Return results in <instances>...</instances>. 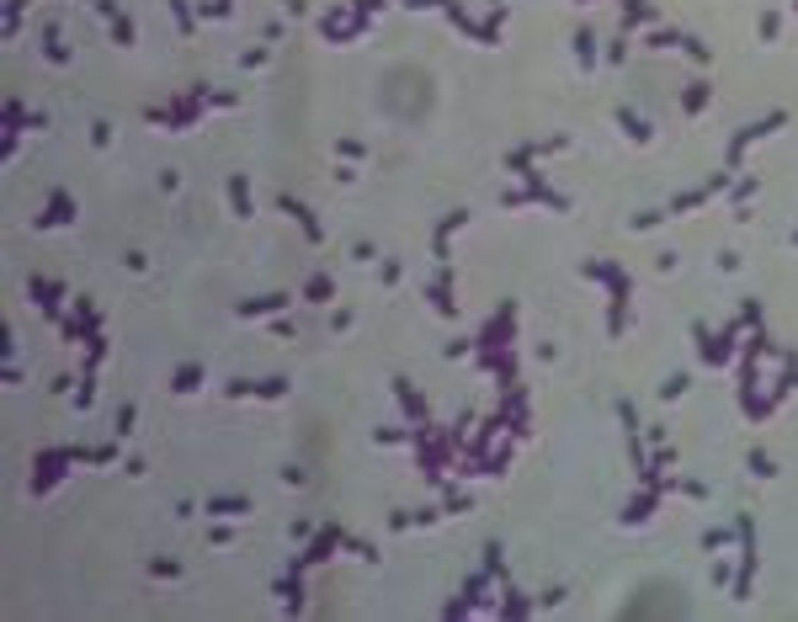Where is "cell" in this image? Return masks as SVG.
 <instances>
[{"label": "cell", "instance_id": "obj_21", "mask_svg": "<svg viewBox=\"0 0 798 622\" xmlns=\"http://www.w3.org/2000/svg\"><path fill=\"white\" fill-rule=\"evenodd\" d=\"M255 394H261V399H282V394H288V378H261Z\"/></svg>", "mask_w": 798, "mask_h": 622}, {"label": "cell", "instance_id": "obj_24", "mask_svg": "<svg viewBox=\"0 0 798 622\" xmlns=\"http://www.w3.org/2000/svg\"><path fill=\"white\" fill-rule=\"evenodd\" d=\"M750 474H756V478H772V474H777V463H772L766 452H750Z\"/></svg>", "mask_w": 798, "mask_h": 622}, {"label": "cell", "instance_id": "obj_29", "mask_svg": "<svg viewBox=\"0 0 798 622\" xmlns=\"http://www.w3.org/2000/svg\"><path fill=\"white\" fill-rule=\"evenodd\" d=\"M724 542H729V532H718V526H714V532H702V548H708V553H718Z\"/></svg>", "mask_w": 798, "mask_h": 622}, {"label": "cell", "instance_id": "obj_4", "mask_svg": "<svg viewBox=\"0 0 798 622\" xmlns=\"http://www.w3.org/2000/svg\"><path fill=\"white\" fill-rule=\"evenodd\" d=\"M91 335H96V309L80 298V303H75V314L64 319V341L75 346V341H91Z\"/></svg>", "mask_w": 798, "mask_h": 622}, {"label": "cell", "instance_id": "obj_8", "mask_svg": "<svg viewBox=\"0 0 798 622\" xmlns=\"http://www.w3.org/2000/svg\"><path fill=\"white\" fill-rule=\"evenodd\" d=\"M277 309H288V293H266V298H245L240 309V319H255V314H277Z\"/></svg>", "mask_w": 798, "mask_h": 622}, {"label": "cell", "instance_id": "obj_6", "mask_svg": "<svg viewBox=\"0 0 798 622\" xmlns=\"http://www.w3.org/2000/svg\"><path fill=\"white\" fill-rule=\"evenodd\" d=\"M70 218H75V197H70V191H53V197H49V213L37 218V229H53V224H70Z\"/></svg>", "mask_w": 798, "mask_h": 622}, {"label": "cell", "instance_id": "obj_10", "mask_svg": "<svg viewBox=\"0 0 798 622\" xmlns=\"http://www.w3.org/2000/svg\"><path fill=\"white\" fill-rule=\"evenodd\" d=\"M208 516H224V521H234V516H251V500H234V495H218V500L203 505Z\"/></svg>", "mask_w": 798, "mask_h": 622}, {"label": "cell", "instance_id": "obj_19", "mask_svg": "<svg viewBox=\"0 0 798 622\" xmlns=\"http://www.w3.org/2000/svg\"><path fill=\"white\" fill-rule=\"evenodd\" d=\"M43 53H49L53 64H70V48L59 43V27H49V32H43Z\"/></svg>", "mask_w": 798, "mask_h": 622}, {"label": "cell", "instance_id": "obj_22", "mask_svg": "<svg viewBox=\"0 0 798 622\" xmlns=\"http://www.w3.org/2000/svg\"><path fill=\"white\" fill-rule=\"evenodd\" d=\"M702 197H708V191H702V186H697V191H681L676 203H671V213H692V208H697Z\"/></svg>", "mask_w": 798, "mask_h": 622}, {"label": "cell", "instance_id": "obj_34", "mask_svg": "<svg viewBox=\"0 0 798 622\" xmlns=\"http://www.w3.org/2000/svg\"><path fill=\"white\" fill-rule=\"evenodd\" d=\"M740 319H745V324H761V303L750 298V303H745V309H740Z\"/></svg>", "mask_w": 798, "mask_h": 622}, {"label": "cell", "instance_id": "obj_26", "mask_svg": "<svg viewBox=\"0 0 798 622\" xmlns=\"http://www.w3.org/2000/svg\"><path fill=\"white\" fill-rule=\"evenodd\" d=\"M112 37H118V43H133V22H128V16H112Z\"/></svg>", "mask_w": 798, "mask_h": 622}, {"label": "cell", "instance_id": "obj_11", "mask_svg": "<svg viewBox=\"0 0 798 622\" xmlns=\"http://www.w3.org/2000/svg\"><path fill=\"white\" fill-rule=\"evenodd\" d=\"M303 298H309V303H330V298H336V282H330V272H315V277H309Z\"/></svg>", "mask_w": 798, "mask_h": 622}, {"label": "cell", "instance_id": "obj_18", "mask_svg": "<svg viewBox=\"0 0 798 622\" xmlns=\"http://www.w3.org/2000/svg\"><path fill=\"white\" fill-rule=\"evenodd\" d=\"M708 96H714V85H708V80H697L687 96H681V107H687V112H702V107H708Z\"/></svg>", "mask_w": 798, "mask_h": 622}, {"label": "cell", "instance_id": "obj_37", "mask_svg": "<svg viewBox=\"0 0 798 622\" xmlns=\"http://www.w3.org/2000/svg\"><path fill=\"white\" fill-rule=\"evenodd\" d=\"M405 6H410V11H421V6H442V0H405Z\"/></svg>", "mask_w": 798, "mask_h": 622}, {"label": "cell", "instance_id": "obj_13", "mask_svg": "<svg viewBox=\"0 0 798 622\" xmlns=\"http://www.w3.org/2000/svg\"><path fill=\"white\" fill-rule=\"evenodd\" d=\"M229 208H234V218H251V186H245V176H229Z\"/></svg>", "mask_w": 798, "mask_h": 622}, {"label": "cell", "instance_id": "obj_9", "mask_svg": "<svg viewBox=\"0 0 798 622\" xmlns=\"http://www.w3.org/2000/svg\"><path fill=\"white\" fill-rule=\"evenodd\" d=\"M463 224H469V213H463V208H458V213H448V218H442V229H436V261H442V266L452 261L448 239H452V229H463Z\"/></svg>", "mask_w": 798, "mask_h": 622}, {"label": "cell", "instance_id": "obj_30", "mask_svg": "<svg viewBox=\"0 0 798 622\" xmlns=\"http://www.w3.org/2000/svg\"><path fill=\"white\" fill-rule=\"evenodd\" d=\"M149 569H155L160 580H176V574H182V564H170V559H155V564H149Z\"/></svg>", "mask_w": 798, "mask_h": 622}, {"label": "cell", "instance_id": "obj_35", "mask_svg": "<svg viewBox=\"0 0 798 622\" xmlns=\"http://www.w3.org/2000/svg\"><path fill=\"white\" fill-rule=\"evenodd\" d=\"M617 415H623V426H628V431H639V415H633V405H628V399L617 405Z\"/></svg>", "mask_w": 798, "mask_h": 622}, {"label": "cell", "instance_id": "obj_1", "mask_svg": "<svg viewBox=\"0 0 798 622\" xmlns=\"http://www.w3.org/2000/svg\"><path fill=\"white\" fill-rule=\"evenodd\" d=\"M735 330H740V324H729L724 335H708V330L697 324L692 335H697V351H702V362H714V367H724V362H729V351H735Z\"/></svg>", "mask_w": 798, "mask_h": 622}, {"label": "cell", "instance_id": "obj_16", "mask_svg": "<svg viewBox=\"0 0 798 622\" xmlns=\"http://www.w3.org/2000/svg\"><path fill=\"white\" fill-rule=\"evenodd\" d=\"M394 394H399V405H405V415H410L415 426H426V405H421V394H410L405 383H394Z\"/></svg>", "mask_w": 798, "mask_h": 622}, {"label": "cell", "instance_id": "obj_25", "mask_svg": "<svg viewBox=\"0 0 798 622\" xmlns=\"http://www.w3.org/2000/svg\"><path fill=\"white\" fill-rule=\"evenodd\" d=\"M750 197H756V181H740V186H735V208H740V213L735 218H745V203H750Z\"/></svg>", "mask_w": 798, "mask_h": 622}, {"label": "cell", "instance_id": "obj_3", "mask_svg": "<svg viewBox=\"0 0 798 622\" xmlns=\"http://www.w3.org/2000/svg\"><path fill=\"white\" fill-rule=\"evenodd\" d=\"M341 542H346V538H341V526H325V532H319V538L309 542V553H303V559L293 564V574H303V569H309V564H325L330 553L341 548Z\"/></svg>", "mask_w": 798, "mask_h": 622}, {"label": "cell", "instance_id": "obj_32", "mask_svg": "<svg viewBox=\"0 0 798 622\" xmlns=\"http://www.w3.org/2000/svg\"><path fill=\"white\" fill-rule=\"evenodd\" d=\"M170 11H176V22H182V32H192V11H186V0H170Z\"/></svg>", "mask_w": 798, "mask_h": 622}, {"label": "cell", "instance_id": "obj_36", "mask_svg": "<svg viewBox=\"0 0 798 622\" xmlns=\"http://www.w3.org/2000/svg\"><path fill=\"white\" fill-rule=\"evenodd\" d=\"M272 335H277V341H293L298 330H293V319H277V324H272Z\"/></svg>", "mask_w": 798, "mask_h": 622}, {"label": "cell", "instance_id": "obj_31", "mask_svg": "<svg viewBox=\"0 0 798 622\" xmlns=\"http://www.w3.org/2000/svg\"><path fill=\"white\" fill-rule=\"evenodd\" d=\"M133 415H139L133 405H122V410H118V436H128V431H133Z\"/></svg>", "mask_w": 798, "mask_h": 622}, {"label": "cell", "instance_id": "obj_15", "mask_svg": "<svg viewBox=\"0 0 798 622\" xmlns=\"http://www.w3.org/2000/svg\"><path fill=\"white\" fill-rule=\"evenodd\" d=\"M644 22H654L650 6H644V0H623V32H628V27H644Z\"/></svg>", "mask_w": 798, "mask_h": 622}, {"label": "cell", "instance_id": "obj_38", "mask_svg": "<svg viewBox=\"0 0 798 622\" xmlns=\"http://www.w3.org/2000/svg\"><path fill=\"white\" fill-rule=\"evenodd\" d=\"M282 6H288V11H303V0H282Z\"/></svg>", "mask_w": 798, "mask_h": 622}, {"label": "cell", "instance_id": "obj_2", "mask_svg": "<svg viewBox=\"0 0 798 622\" xmlns=\"http://www.w3.org/2000/svg\"><path fill=\"white\" fill-rule=\"evenodd\" d=\"M740 542H745V564H740V580H735V601L750 596V574H756V526H750V516H740Z\"/></svg>", "mask_w": 798, "mask_h": 622}, {"label": "cell", "instance_id": "obj_33", "mask_svg": "<svg viewBox=\"0 0 798 622\" xmlns=\"http://www.w3.org/2000/svg\"><path fill=\"white\" fill-rule=\"evenodd\" d=\"M660 218H665V213H633L628 229H650V224H660Z\"/></svg>", "mask_w": 798, "mask_h": 622}, {"label": "cell", "instance_id": "obj_5", "mask_svg": "<svg viewBox=\"0 0 798 622\" xmlns=\"http://www.w3.org/2000/svg\"><path fill=\"white\" fill-rule=\"evenodd\" d=\"M783 122H787L783 112H772V118H761V122H750V128L740 133L735 144H729V165H740V155H745V144H750V139H766V133H777V128H783Z\"/></svg>", "mask_w": 798, "mask_h": 622}, {"label": "cell", "instance_id": "obj_27", "mask_svg": "<svg viewBox=\"0 0 798 622\" xmlns=\"http://www.w3.org/2000/svg\"><path fill=\"white\" fill-rule=\"evenodd\" d=\"M91 144H96V149H107V144H112V122H91Z\"/></svg>", "mask_w": 798, "mask_h": 622}, {"label": "cell", "instance_id": "obj_7", "mask_svg": "<svg viewBox=\"0 0 798 622\" xmlns=\"http://www.w3.org/2000/svg\"><path fill=\"white\" fill-rule=\"evenodd\" d=\"M277 208H282V213H293V218H298V224H303V234L315 239V245L325 239V234H319V224H315V213H309V208H303L298 197H288V191H282V197H277Z\"/></svg>", "mask_w": 798, "mask_h": 622}, {"label": "cell", "instance_id": "obj_12", "mask_svg": "<svg viewBox=\"0 0 798 622\" xmlns=\"http://www.w3.org/2000/svg\"><path fill=\"white\" fill-rule=\"evenodd\" d=\"M617 128L628 133L633 144H650V122H644L639 112H628V107H623V112H617Z\"/></svg>", "mask_w": 798, "mask_h": 622}, {"label": "cell", "instance_id": "obj_23", "mask_svg": "<svg viewBox=\"0 0 798 622\" xmlns=\"http://www.w3.org/2000/svg\"><path fill=\"white\" fill-rule=\"evenodd\" d=\"M681 394H687V372H676V378L660 383V399H681Z\"/></svg>", "mask_w": 798, "mask_h": 622}, {"label": "cell", "instance_id": "obj_28", "mask_svg": "<svg viewBox=\"0 0 798 622\" xmlns=\"http://www.w3.org/2000/svg\"><path fill=\"white\" fill-rule=\"evenodd\" d=\"M676 43H681V32H665V27L650 32V48H676Z\"/></svg>", "mask_w": 798, "mask_h": 622}, {"label": "cell", "instance_id": "obj_14", "mask_svg": "<svg viewBox=\"0 0 798 622\" xmlns=\"http://www.w3.org/2000/svg\"><path fill=\"white\" fill-rule=\"evenodd\" d=\"M176 394H192V388H203V367L197 362H186V367H176V383H170Z\"/></svg>", "mask_w": 798, "mask_h": 622}, {"label": "cell", "instance_id": "obj_17", "mask_svg": "<svg viewBox=\"0 0 798 622\" xmlns=\"http://www.w3.org/2000/svg\"><path fill=\"white\" fill-rule=\"evenodd\" d=\"M650 511H654V490L650 495H639V500L623 511V526H639V521H650Z\"/></svg>", "mask_w": 798, "mask_h": 622}, {"label": "cell", "instance_id": "obj_20", "mask_svg": "<svg viewBox=\"0 0 798 622\" xmlns=\"http://www.w3.org/2000/svg\"><path fill=\"white\" fill-rule=\"evenodd\" d=\"M575 59H581L585 70L596 64V37H591V32H575Z\"/></svg>", "mask_w": 798, "mask_h": 622}]
</instances>
